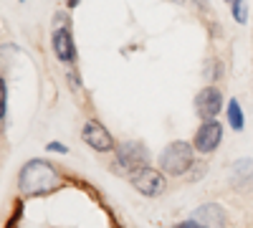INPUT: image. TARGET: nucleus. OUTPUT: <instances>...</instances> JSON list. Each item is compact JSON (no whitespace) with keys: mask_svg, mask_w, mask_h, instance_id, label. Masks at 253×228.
Returning a JSON list of instances; mask_svg holds the SVG:
<instances>
[{"mask_svg":"<svg viewBox=\"0 0 253 228\" xmlns=\"http://www.w3.org/2000/svg\"><path fill=\"white\" fill-rule=\"evenodd\" d=\"M18 188L23 195H48L61 188V175L46 160H31L18 173Z\"/></svg>","mask_w":253,"mask_h":228,"instance_id":"f257e3e1","label":"nucleus"},{"mask_svg":"<svg viewBox=\"0 0 253 228\" xmlns=\"http://www.w3.org/2000/svg\"><path fill=\"white\" fill-rule=\"evenodd\" d=\"M193 168H195L193 144H187V142H182V139L170 142V144L162 150V155H160V170H162L165 175L180 178V175L190 173Z\"/></svg>","mask_w":253,"mask_h":228,"instance_id":"f03ea898","label":"nucleus"},{"mask_svg":"<svg viewBox=\"0 0 253 228\" xmlns=\"http://www.w3.org/2000/svg\"><path fill=\"white\" fill-rule=\"evenodd\" d=\"M114 157H117V165L124 168L126 173H134L139 168H147V147L142 142H137V139H126V142L117 144Z\"/></svg>","mask_w":253,"mask_h":228,"instance_id":"7ed1b4c3","label":"nucleus"},{"mask_svg":"<svg viewBox=\"0 0 253 228\" xmlns=\"http://www.w3.org/2000/svg\"><path fill=\"white\" fill-rule=\"evenodd\" d=\"M129 180L134 185V190L142 193L144 198H157V195L165 193V175L157 173V170H152L150 165H147V168L134 170V173H129Z\"/></svg>","mask_w":253,"mask_h":228,"instance_id":"20e7f679","label":"nucleus"},{"mask_svg":"<svg viewBox=\"0 0 253 228\" xmlns=\"http://www.w3.org/2000/svg\"><path fill=\"white\" fill-rule=\"evenodd\" d=\"M81 137H84V142H86L91 150H96V152H112V150H114L112 135H109L107 127H104L101 122H96V119H89L86 124H84Z\"/></svg>","mask_w":253,"mask_h":228,"instance_id":"39448f33","label":"nucleus"},{"mask_svg":"<svg viewBox=\"0 0 253 228\" xmlns=\"http://www.w3.org/2000/svg\"><path fill=\"white\" fill-rule=\"evenodd\" d=\"M220 109H223V94L215 87H205V89L198 91V96H195V112H198V117L203 122L215 119L220 114Z\"/></svg>","mask_w":253,"mask_h":228,"instance_id":"423d86ee","label":"nucleus"},{"mask_svg":"<svg viewBox=\"0 0 253 228\" xmlns=\"http://www.w3.org/2000/svg\"><path fill=\"white\" fill-rule=\"evenodd\" d=\"M223 139V127H220V122L218 119H208L203 122L198 132H195V150L208 155V152H213L218 144Z\"/></svg>","mask_w":253,"mask_h":228,"instance_id":"0eeeda50","label":"nucleus"},{"mask_svg":"<svg viewBox=\"0 0 253 228\" xmlns=\"http://www.w3.org/2000/svg\"><path fill=\"white\" fill-rule=\"evenodd\" d=\"M51 44H53V53L58 61H63V64H74L76 61V46H74V36L69 28H56L51 36Z\"/></svg>","mask_w":253,"mask_h":228,"instance_id":"6e6552de","label":"nucleus"},{"mask_svg":"<svg viewBox=\"0 0 253 228\" xmlns=\"http://www.w3.org/2000/svg\"><path fill=\"white\" fill-rule=\"evenodd\" d=\"M193 218L200 221L203 228H225V221H228L225 211L218 203H205V205H200V208H195Z\"/></svg>","mask_w":253,"mask_h":228,"instance_id":"1a4fd4ad","label":"nucleus"},{"mask_svg":"<svg viewBox=\"0 0 253 228\" xmlns=\"http://www.w3.org/2000/svg\"><path fill=\"white\" fill-rule=\"evenodd\" d=\"M230 182L241 190H251L253 188V160H248V157L238 160L233 165V170H230Z\"/></svg>","mask_w":253,"mask_h":228,"instance_id":"9d476101","label":"nucleus"},{"mask_svg":"<svg viewBox=\"0 0 253 228\" xmlns=\"http://www.w3.org/2000/svg\"><path fill=\"white\" fill-rule=\"evenodd\" d=\"M228 124H230V127H233L236 132H241V130H243V124H246L238 99H230V101H228Z\"/></svg>","mask_w":253,"mask_h":228,"instance_id":"9b49d317","label":"nucleus"},{"mask_svg":"<svg viewBox=\"0 0 253 228\" xmlns=\"http://www.w3.org/2000/svg\"><path fill=\"white\" fill-rule=\"evenodd\" d=\"M220 76H223V64H220L218 58H208L205 61V79L208 81H215Z\"/></svg>","mask_w":253,"mask_h":228,"instance_id":"f8f14e48","label":"nucleus"},{"mask_svg":"<svg viewBox=\"0 0 253 228\" xmlns=\"http://www.w3.org/2000/svg\"><path fill=\"white\" fill-rule=\"evenodd\" d=\"M225 3H228V8H230V10H233V15H236L238 23H246V18H248L246 0H225Z\"/></svg>","mask_w":253,"mask_h":228,"instance_id":"ddd939ff","label":"nucleus"},{"mask_svg":"<svg viewBox=\"0 0 253 228\" xmlns=\"http://www.w3.org/2000/svg\"><path fill=\"white\" fill-rule=\"evenodd\" d=\"M172 228H203V223L195 221V218H187V221H182V223H177V226H172Z\"/></svg>","mask_w":253,"mask_h":228,"instance_id":"4468645a","label":"nucleus"},{"mask_svg":"<svg viewBox=\"0 0 253 228\" xmlns=\"http://www.w3.org/2000/svg\"><path fill=\"white\" fill-rule=\"evenodd\" d=\"M46 150H48V152H66V147H63V144H58V142H48Z\"/></svg>","mask_w":253,"mask_h":228,"instance_id":"2eb2a0df","label":"nucleus"},{"mask_svg":"<svg viewBox=\"0 0 253 228\" xmlns=\"http://www.w3.org/2000/svg\"><path fill=\"white\" fill-rule=\"evenodd\" d=\"M66 3H69L71 8H76V5H79V0H66Z\"/></svg>","mask_w":253,"mask_h":228,"instance_id":"dca6fc26","label":"nucleus"},{"mask_svg":"<svg viewBox=\"0 0 253 228\" xmlns=\"http://www.w3.org/2000/svg\"><path fill=\"white\" fill-rule=\"evenodd\" d=\"M177 3H180V0H177Z\"/></svg>","mask_w":253,"mask_h":228,"instance_id":"f3484780","label":"nucleus"}]
</instances>
